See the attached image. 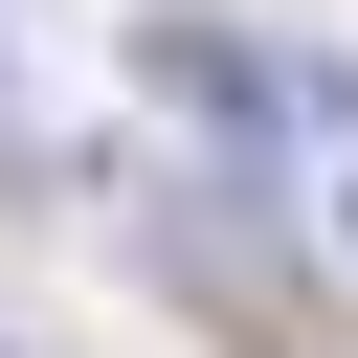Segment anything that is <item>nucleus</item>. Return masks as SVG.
Masks as SVG:
<instances>
[{
    "instance_id": "obj_1",
    "label": "nucleus",
    "mask_w": 358,
    "mask_h": 358,
    "mask_svg": "<svg viewBox=\"0 0 358 358\" xmlns=\"http://www.w3.org/2000/svg\"><path fill=\"white\" fill-rule=\"evenodd\" d=\"M336 246H358V179H336Z\"/></svg>"
}]
</instances>
